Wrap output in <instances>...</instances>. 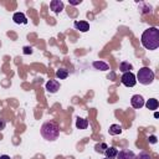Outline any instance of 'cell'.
Masks as SVG:
<instances>
[{
    "label": "cell",
    "mask_w": 159,
    "mask_h": 159,
    "mask_svg": "<svg viewBox=\"0 0 159 159\" xmlns=\"http://www.w3.org/2000/svg\"><path fill=\"white\" fill-rule=\"evenodd\" d=\"M148 139H149L150 143H157V137H155V135H150Z\"/></svg>",
    "instance_id": "22"
},
{
    "label": "cell",
    "mask_w": 159,
    "mask_h": 159,
    "mask_svg": "<svg viewBox=\"0 0 159 159\" xmlns=\"http://www.w3.org/2000/svg\"><path fill=\"white\" fill-rule=\"evenodd\" d=\"M144 98L140 96V94H134L132 98H130V104H132V107L133 108H135V109H139V108H142L143 106H144Z\"/></svg>",
    "instance_id": "5"
},
{
    "label": "cell",
    "mask_w": 159,
    "mask_h": 159,
    "mask_svg": "<svg viewBox=\"0 0 159 159\" xmlns=\"http://www.w3.org/2000/svg\"><path fill=\"white\" fill-rule=\"evenodd\" d=\"M144 106H145L148 109H150V111H155V109L158 108L159 103H158V101H157L155 98H150V99L147 101V103H144Z\"/></svg>",
    "instance_id": "13"
},
{
    "label": "cell",
    "mask_w": 159,
    "mask_h": 159,
    "mask_svg": "<svg viewBox=\"0 0 159 159\" xmlns=\"http://www.w3.org/2000/svg\"><path fill=\"white\" fill-rule=\"evenodd\" d=\"M104 154H106L107 159H114L118 154V150L114 147H107V149L104 150Z\"/></svg>",
    "instance_id": "11"
},
{
    "label": "cell",
    "mask_w": 159,
    "mask_h": 159,
    "mask_svg": "<svg viewBox=\"0 0 159 159\" xmlns=\"http://www.w3.org/2000/svg\"><path fill=\"white\" fill-rule=\"evenodd\" d=\"M140 42L147 50H157L159 47V30L157 27H149L144 30Z\"/></svg>",
    "instance_id": "1"
},
{
    "label": "cell",
    "mask_w": 159,
    "mask_h": 159,
    "mask_svg": "<svg viewBox=\"0 0 159 159\" xmlns=\"http://www.w3.org/2000/svg\"><path fill=\"white\" fill-rule=\"evenodd\" d=\"M5 124H6L5 120H4V119H0V130H2V129L5 128Z\"/></svg>",
    "instance_id": "23"
},
{
    "label": "cell",
    "mask_w": 159,
    "mask_h": 159,
    "mask_svg": "<svg viewBox=\"0 0 159 159\" xmlns=\"http://www.w3.org/2000/svg\"><path fill=\"white\" fill-rule=\"evenodd\" d=\"M92 65H93V67L96 70H99V71H107V70H109V66L106 62H103V61H94Z\"/></svg>",
    "instance_id": "12"
},
{
    "label": "cell",
    "mask_w": 159,
    "mask_h": 159,
    "mask_svg": "<svg viewBox=\"0 0 159 159\" xmlns=\"http://www.w3.org/2000/svg\"><path fill=\"white\" fill-rule=\"evenodd\" d=\"M103 159H107V158H103Z\"/></svg>",
    "instance_id": "25"
},
{
    "label": "cell",
    "mask_w": 159,
    "mask_h": 159,
    "mask_svg": "<svg viewBox=\"0 0 159 159\" xmlns=\"http://www.w3.org/2000/svg\"><path fill=\"white\" fill-rule=\"evenodd\" d=\"M24 53H25V55H29V53H32V48H31V47H29V46H26V47H24Z\"/></svg>",
    "instance_id": "20"
},
{
    "label": "cell",
    "mask_w": 159,
    "mask_h": 159,
    "mask_svg": "<svg viewBox=\"0 0 159 159\" xmlns=\"http://www.w3.org/2000/svg\"><path fill=\"white\" fill-rule=\"evenodd\" d=\"M135 78H137V81H139V83L147 86V84H150L154 81V72L149 67H142L138 71Z\"/></svg>",
    "instance_id": "3"
},
{
    "label": "cell",
    "mask_w": 159,
    "mask_h": 159,
    "mask_svg": "<svg viewBox=\"0 0 159 159\" xmlns=\"http://www.w3.org/2000/svg\"><path fill=\"white\" fill-rule=\"evenodd\" d=\"M41 135L46 140H50V142L56 140L58 138V135H60V127H58V124L56 122H53V120L43 123L42 127H41Z\"/></svg>",
    "instance_id": "2"
},
{
    "label": "cell",
    "mask_w": 159,
    "mask_h": 159,
    "mask_svg": "<svg viewBox=\"0 0 159 159\" xmlns=\"http://www.w3.org/2000/svg\"><path fill=\"white\" fill-rule=\"evenodd\" d=\"M76 127L78 129H86L88 127V120L84 119V118H77L76 120Z\"/></svg>",
    "instance_id": "15"
},
{
    "label": "cell",
    "mask_w": 159,
    "mask_h": 159,
    "mask_svg": "<svg viewBox=\"0 0 159 159\" xmlns=\"http://www.w3.org/2000/svg\"><path fill=\"white\" fill-rule=\"evenodd\" d=\"M67 76H68V72L66 70H57V72H56V77L60 80H65V78H67Z\"/></svg>",
    "instance_id": "18"
},
{
    "label": "cell",
    "mask_w": 159,
    "mask_h": 159,
    "mask_svg": "<svg viewBox=\"0 0 159 159\" xmlns=\"http://www.w3.org/2000/svg\"><path fill=\"white\" fill-rule=\"evenodd\" d=\"M46 89H47V92H50V93H56L58 89H60V83H58V81H56V80H50L47 83H46Z\"/></svg>",
    "instance_id": "6"
},
{
    "label": "cell",
    "mask_w": 159,
    "mask_h": 159,
    "mask_svg": "<svg viewBox=\"0 0 159 159\" xmlns=\"http://www.w3.org/2000/svg\"><path fill=\"white\" fill-rule=\"evenodd\" d=\"M134 159H153L152 155L149 153H145V152H140L138 155H135Z\"/></svg>",
    "instance_id": "19"
},
{
    "label": "cell",
    "mask_w": 159,
    "mask_h": 159,
    "mask_svg": "<svg viewBox=\"0 0 159 159\" xmlns=\"http://www.w3.org/2000/svg\"><path fill=\"white\" fill-rule=\"evenodd\" d=\"M73 26H75L77 30H80L81 32H87V31L89 30V24H88L87 21H75Z\"/></svg>",
    "instance_id": "9"
},
{
    "label": "cell",
    "mask_w": 159,
    "mask_h": 159,
    "mask_svg": "<svg viewBox=\"0 0 159 159\" xmlns=\"http://www.w3.org/2000/svg\"><path fill=\"white\" fill-rule=\"evenodd\" d=\"M107 147L108 145L106 143H98V144L94 145V150L98 152V153H104V150L107 149Z\"/></svg>",
    "instance_id": "17"
},
{
    "label": "cell",
    "mask_w": 159,
    "mask_h": 159,
    "mask_svg": "<svg viewBox=\"0 0 159 159\" xmlns=\"http://www.w3.org/2000/svg\"><path fill=\"white\" fill-rule=\"evenodd\" d=\"M63 2L61 1V0H52L51 2H50V7H51V10L53 11V12H56V14H58V12H61L62 10H63Z\"/></svg>",
    "instance_id": "7"
},
{
    "label": "cell",
    "mask_w": 159,
    "mask_h": 159,
    "mask_svg": "<svg viewBox=\"0 0 159 159\" xmlns=\"http://www.w3.org/2000/svg\"><path fill=\"white\" fill-rule=\"evenodd\" d=\"M119 70H120L123 73H125V72H130V70H132V65H130L129 62H122V63L119 65Z\"/></svg>",
    "instance_id": "16"
},
{
    "label": "cell",
    "mask_w": 159,
    "mask_h": 159,
    "mask_svg": "<svg viewBox=\"0 0 159 159\" xmlns=\"http://www.w3.org/2000/svg\"><path fill=\"white\" fill-rule=\"evenodd\" d=\"M116 158H117V159H134V158H135V154H134L132 150L125 149V150L118 152V154H117Z\"/></svg>",
    "instance_id": "8"
},
{
    "label": "cell",
    "mask_w": 159,
    "mask_h": 159,
    "mask_svg": "<svg viewBox=\"0 0 159 159\" xmlns=\"http://www.w3.org/2000/svg\"><path fill=\"white\" fill-rule=\"evenodd\" d=\"M122 127L119 124H112L109 127V134L111 135H117V134H120L122 133Z\"/></svg>",
    "instance_id": "14"
},
{
    "label": "cell",
    "mask_w": 159,
    "mask_h": 159,
    "mask_svg": "<svg viewBox=\"0 0 159 159\" xmlns=\"http://www.w3.org/2000/svg\"><path fill=\"white\" fill-rule=\"evenodd\" d=\"M12 20L16 24H24V25L27 24V19H26V16L22 12H15L14 16H12Z\"/></svg>",
    "instance_id": "10"
},
{
    "label": "cell",
    "mask_w": 159,
    "mask_h": 159,
    "mask_svg": "<svg viewBox=\"0 0 159 159\" xmlns=\"http://www.w3.org/2000/svg\"><path fill=\"white\" fill-rule=\"evenodd\" d=\"M68 2H70L71 5H78V4L82 2V0H68Z\"/></svg>",
    "instance_id": "21"
},
{
    "label": "cell",
    "mask_w": 159,
    "mask_h": 159,
    "mask_svg": "<svg viewBox=\"0 0 159 159\" xmlns=\"http://www.w3.org/2000/svg\"><path fill=\"white\" fill-rule=\"evenodd\" d=\"M120 82L125 86V87H134L135 83H137V78H135V75L130 71V72H125L120 77Z\"/></svg>",
    "instance_id": "4"
},
{
    "label": "cell",
    "mask_w": 159,
    "mask_h": 159,
    "mask_svg": "<svg viewBox=\"0 0 159 159\" xmlns=\"http://www.w3.org/2000/svg\"><path fill=\"white\" fill-rule=\"evenodd\" d=\"M0 159H10V157H9V155H5V154H4V155H0Z\"/></svg>",
    "instance_id": "24"
}]
</instances>
